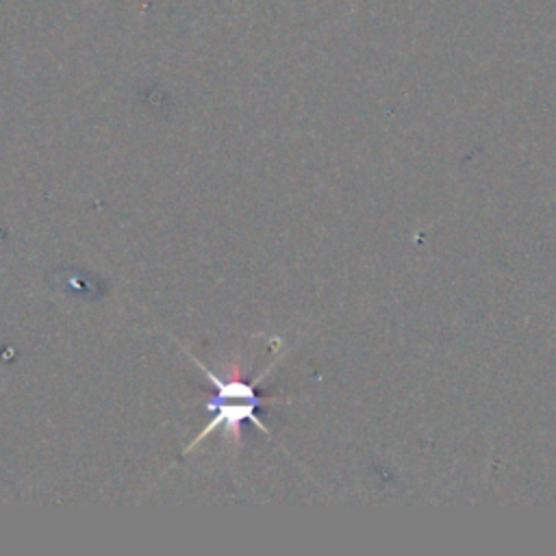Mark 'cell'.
<instances>
[{
  "mask_svg": "<svg viewBox=\"0 0 556 556\" xmlns=\"http://www.w3.org/2000/svg\"><path fill=\"white\" fill-rule=\"evenodd\" d=\"M193 361H195L198 369L211 380V384L215 387L217 395H215L213 402L208 404V408L213 410V419H211L208 426L202 430V434H198V437L193 439V443L189 445V450H191L193 445H198L200 441H204L215 428H222V426H224L228 432H232V430H239L241 421H252L256 428H261L265 434H269L267 428L263 426V421L254 415V410H256L261 397L256 395V391H254V387H252L250 382H243V380H237V378L222 380V378H217L213 371H208V369L204 367V363H200L198 358H193Z\"/></svg>",
  "mask_w": 556,
  "mask_h": 556,
  "instance_id": "cell-1",
  "label": "cell"
}]
</instances>
